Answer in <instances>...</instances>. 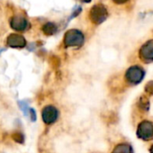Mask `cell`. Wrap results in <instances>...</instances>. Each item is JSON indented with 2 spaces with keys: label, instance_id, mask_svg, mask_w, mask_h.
<instances>
[{
  "label": "cell",
  "instance_id": "cell-1",
  "mask_svg": "<svg viewBox=\"0 0 153 153\" xmlns=\"http://www.w3.org/2000/svg\"><path fill=\"white\" fill-rule=\"evenodd\" d=\"M84 42V34L76 29L68 30L64 35V44L66 47H80Z\"/></svg>",
  "mask_w": 153,
  "mask_h": 153
},
{
  "label": "cell",
  "instance_id": "cell-2",
  "mask_svg": "<svg viewBox=\"0 0 153 153\" xmlns=\"http://www.w3.org/2000/svg\"><path fill=\"white\" fill-rule=\"evenodd\" d=\"M107 16H108L107 9L103 4H97L90 10V14H89L90 20L96 25H100L103 22H105Z\"/></svg>",
  "mask_w": 153,
  "mask_h": 153
},
{
  "label": "cell",
  "instance_id": "cell-3",
  "mask_svg": "<svg viewBox=\"0 0 153 153\" xmlns=\"http://www.w3.org/2000/svg\"><path fill=\"white\" fill-rule=\"evenodd\" d=\"M145 72L143 68L138 65L130 67L125 73V79L131 84H139L144 78Z\"/></svg>",
  "mask_w": 153,
  "mask_h": 153
},
{
  "label": "cell",
  "instance_id": "cell-4",
  "mask_svg": "<svg viewBox=\"0 0 153 153\" xmlns=\"http://www.w3.org/2000/svg\"><path fill=\"white\" fill-rule=\"evenodd\" d=\"M137 136L143 140L153 139V123L149 121L141 122L137 128Z\"/></svg>",
  "mask_w": 153,
  "mask_h": 153
},
{
  "label": "cell",
  "instance_id": "cell-5",
  "mask_svg": "<svg viewBox=\"0 0 153 153\" xmlns=\"http://www.w3.org/2000/svg\"><path fill=\"white\" fill-rule=\"evenodd\" d=\"M59 117V111L53 105H47L42 109V118L45 124L54 123Z\"/></svg>",
  "mask_w": 153,
  "mask_h": 153
},
{
  "label": "cell",
  "instance_id": "cell-6",
  "mask_svg": "<svg viewBox=\"0 0 153 153\" xmlns=\"http://www.w3.org/2000/svg\"><path fill=\"white\" fill-rule=\"evenodd\" d=\"M140 58L144 62H152L153 61V40L148 41L145 42L140 49Z\"/></svg>",
  "mask_w": 153,
  "mask_h": 153
},
{
  "label": "cell",
  "instance_id": "cell-7",
  "mask_svg": "<svg viewBox=\"0 0 153 153\" xmlns=\"http://www.w3.org/2000/svg\"><path fill=\"white\" fill-rule=\"evenodd\" d=\"M10 26L12 29L17 32H23L25 31L29 27V23L25 17L23 16H16L12 17L10 21Z\"/></svg>",
  "mask_w": 153,
  "mask_h": 153
},
{
  "label": "cell",
  "instance_id": "cell-8",
  "mask_svg": "<svg viewBox=\"0 0 153 153\" xmlns=\"http://www.w3.org/2000/svg\"><path fill=\"white\" fill-rule=\"evenodd\" d=\"M7 43L11 48H24L26 45V41L23 35L17 34V33H12L10 34L7 39Z\"/></svg>",
  "mask_w": 153,
  "mask_h": 153
},
{
  "label": "cell",
  "instance_id": "cell-9",
  "mask_svg": "<svg viewBox=\"0 0 153 153\" xmlns=\"http://www.w3.org/2000/svg\"><path fill=\"white\" fill-rule=\"evenodd\" d=\"M112 153H133V150L130 144L120 143L114 147Z\"/></svg>",
  "mask_w": 153,
  "mask_h": 153
},
{
  "label": "cell",
  "instance_id": "cell-10",
  "mask_svg": "<svg viewBox=\"0 0 153 153\" xmlns=\"http://www.w3.org/2000/svg\"><path fill=\"white\" fill-rule=\"evenodd\" d=\"M42 32L46 35H53L57 32V26L55 24L49 22L42 26Z\"/></svg>",
  "mask_w": 153,
  "mask_h": 153
},
{
  "label": "cell",
  "instance_id": "cell-11",
  "mask_svg": "<svg viewBox=\"0 0 153 153\" xmlns=\"http://www.w3.org/2000/svg\"><path fill=\"white\" fill-rule=\"evenodd\" d=\"M138 106L143 110V111H148L149 109V101L146 97H141L139 99L138 102Z\"/></svg>",
  "mask_w": 153,
  "mask_h": 153
},
{
  "label": "cell",
  "instance_id": "cell-12",
  "mask_svg": "<svg viewBox=\"0 0 153 153\" xmlns=\"http://www.w3.org/2000/svg\"><path fill=\"white\" fill-rule=\"evenodd\" d=\"M12 139L17 142V143H20V144H23L24 141H25V137H24V134L22 132H19V131H16V132H14L12 134Z\"/></svg>",
  "mask_w": 153,
  "mask_h": 153
},
{
  "label": "cell",
  "instance_id": "cell-13",
  "mask_svg": "<svg viewBox=\"0 0 153 153\" xmlns=\"http://www.w3.org/2000/svg\"><path fill=\"white\" fill-rule=\"evenodd\" d=\"M145 92L149 96H153V80L149 81L145 85Z\"/></svg>",
  "mask_w": 153,
  "mask_h": 153
},
{
  "label": "cell",
  "instance_id": "cell-14",
  "mask_svg": "<svg viewBox=\"0 0 153 153\" xmlns=\"http://www.w3.org/2000/svg\"><path fill=\"white\" fill-rule=\"evenodd\" d=\"M51 66H52L54 68H56L59 67V65H60L59 58H58L57 56H53V57H51Z\"/></svg>",
  "mask_w": 153,
  "mask_h": 153
},
{
  "label": "cell",
  "instance_id": "cell-15",
  "mask_svg": "<svg viewBox=\"0 0 153 153\" xmlns=\"http://www.w3.org/2000/svg\"><path fill=\"white\" fill-rule=\"evenodd\" d=\"M19 105H20L22 111H24L25 114H27V110L29 111V108H28L27 105L25 103V101H19Z\"/></svg>",
  "mask_w": 153,
  "mask_h": 153
},
{
  "label": "cell",
  "instance_id": "cell-16",
  "mask_svg": "<svg viewBox=\"0 0 153 153\" xmlns=\"http://www.w3.org/2000/svg\"><path fill=\"white\" fill-rule=\"evenodd\" d=\"M29 113H30V118L33 122L36 121V113L33 108H29Z\"/></svg>",
  "mask_w": 153,
  "mask_h": 153
},
{
  "label": "cell",
  "instance_id": "cell-17",
  "mask_svg": "<svg viewBox=\"0 0 153 153\" xmlns=\"http://www.w3.org/2000/svg\"><path fill=\"white\" fill-rule=\"evenodd\" d=\"M113 1L115 3V4H118V5H121V4H124L126 3L128 0H113Z\"/></svg>",
  "mask_w": 153,
  "mask_h": 153
},
{
  "label": "cell",
  "instance_id": "cell-18",
  "mask_svg": "<svg viewBox=\"0 0 153 153\" xmlns=\"http://www.w3.org/2000/svg\"><path fill=\"white\" fill-rule=\"evenodd\" d=\"M149 152L150 153H153V145H151V147L149 148Z\"/></svg>",
  "mask_w": 153,
  "mask_h": 153
},
{
  "label": "cell",
  "instance_id": "cell-19",
  "mask_svg": "<svg viewBox=\"0 0 153 153\" xmlns=\"http://www.w3.org/2000/svg\"><path fill=\"white\" fill-rule=\"evenodd\" d=\"M83 1H84V2H86V3H88V2H90L91 0H83Z\"/></svg>",
  "mask_w": 153,
  "mask_h": 153
}]
</instances>
